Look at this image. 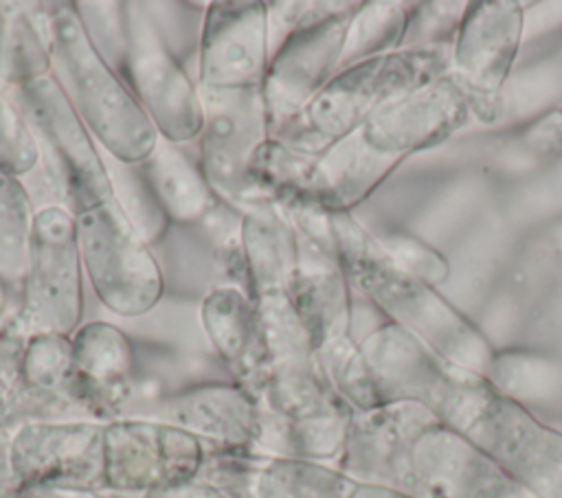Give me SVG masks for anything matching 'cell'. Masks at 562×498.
<instances>
[{"instance_id": "5bb4252c", "label": "cell", "mask_w": 562, "mask_h": 498, "mask_svg": "<svg viewBox=\"0 0 562 498\" xmlns=\"http://www.w3.org/2000/svg\"><path fill=\"white\" fill-rule=\"evenodd\" d=\"M239 248L246 292L255 301L290 296L301 270V250L296 230L277 204L263 202L241 215Z\"/></svg>"}, {"instance_id": "7402d4cb", "label": "cell", "mask_w": 562, "mask_h": 498, "mask_svg": "<svg viewBox=\"0 0 562 498\" xmlns=\"http://www.w3.org/2000/svg\"><path fill=\"white\" fill-rule=\"evenodd\" d=\"M125 176L123 180H114V186H123V189H114V197L119 200V204L123 206L125 215L132 219L134 228L140 233V237L151 244L158 241L167 226L169 219L162 213V208L158 206V202L154 200L149 186L145 184L138 167H127L125 165Z\"/></svg>"}, {"instance_id": "9c48e42d", "label": "cell", "mask_w": 562, "mask_h": 498, "mask_svg": "<svg viewBox=\"0 0 562 498\" xmlns=\"http://www.w3.org/2000/svg\"><path fill=\"white\" fill-rule=\"evenodd\" d=\"M101 419H24L11 430L18 491L33 485L101 487Z\"/></svg>"}, {"instance_id": "5b68a950", "label": "cell", "mask_w": 562, "mask_h": 498, "mask_svg": "<svg viewBox=\"0 0 562 498\" xmlns=\"http://www.w3.org/2000/svg\"><path fill=\"white\" fill-rule=\"evenodd\" d=\"M83 276L75 215L64 204L40 208L20 305L11 316L20 333L72 336L83 318Z\"/></svg>"}, {"instance_id": "7c38bea8", "label": "cell", "mask_w": 562, "mask_h": 498, "mask_svg": "<svg viewBox=\"0 0 562 498\" xmlns=\"http://www.w3.org/2000/svg\"><path fill=\"white\" fill-rule=\"evenodd\" d=\"M149 417L193 434L209 452H252L259 399L237 382H204L162 397Z\"/></svg>"}, {"instance_id": "44dd1931", "label": "cell", "mask_w": 562, "mask_h": 498, "mask_svg": "<svg viewBox=\"0 0 562 498\" xmlns=\"http://www.w3.org/2000/svg\"><path fill=\"white\" fill-rule=\"evenodd\" d=\"M0 81V173L22 178L40 165V147L35 134Z\"/></svg>"}, {"instance_id": "ac0fdd59", "label": "cell", "mask_w": 562, "mask_h": 498, "mask_svg": "<svg viewBox=\"0 0 562 498\" xmlns=\"http://www.w3.org/2000/svg\"><path fill=\"white\" fill-rule=\"evenodd\" d=\"M33 222L35 211L22 180L0 173V283L18 298L29 270Z\"/></svg>"}, {"instance_id": "7a4b0ae2", "label": "cell", "mask_w": 562, "mask_h": 498, "mask_svg": "<svg viewBox=\"0 0 562 498\" xmlns=\"http://www.w3.org/2000/svg\"><path fill=\"white\" fill-rule=\"evenodd\" d=\"M125 42L116 72L127 83L160 138L187 145L200 138L204 105L198 81L171 50L145 2H123Z\"/></svg>"}, {"instance_id": "cb8c5ba5", "label": "cell", "mask_w": 562, "mask_h": 498, "mask_svg": "<svg viewBox=\"0 0 562 498\" xmlns=\"http://www.w3.org/2000/svg\"><path fill=\"white\" fill-rule=\"evenodd\" d=\"M11 430H13V423L0 426V498H13L18 494V483L13 476L11 454H9Z\"/></svg>"}, {"instance_id": "603a6c76", "label": "cell", "mask_w": 562, "mask_h": 498, "mask_svg": "<svg viewBox=\"0 0 562 498\" xmlns=\"http://www.w3.org/2000/svg\"><path fill=\"white\" fill-rule=\"evenodd\" d=\"M13 498H127L112 491H105L101 487H88V485H33L20 489Z\"/></svg>"}, {"instance_id": "2e32d148", "label": "cell", "mask_w": 562, "mask_h": 498, "mask_svg": "<svg viewBox=\"0 0 562 498\" xmlns=\"http://www.w3.org/2000/svg\"><path fill=\"white\" fill-rule=\"evenodd\" d=\"M136 167L169 222L202 224L222 204L198 160L180 145L158 138L149 158Z\"/></svg>"}, {"instance_id": "4fadbf2b", "label": "cell", "mask_w": 562, "mask_h": 498, "mask_svg": "<svg viewBox=\"0 0 562 498\" xmlns=\"http://www.w3.org/2000/svg\"><path fill=\"white\" fill-rule=\"evenodd\" d=\"M200 322L233 382L257 397L266 384L268 353L255 298L237 285L213 287L200 305Z\"/></svg>"}, {"instance_id": "277c9868", "label": "cell", "mask_w": 562, "mask_h": 498, "mask_svg": "<svg viewBox=\"0 0 562 498\" xmlns=\"http://www.w3.org/2000/svg\"><path fill=\"white\" fill-rule=\"evenodd\" d=\"M75 222L83 272L101 305L123 318L151 312L162 298L165 276L119 200L81 211Z\"/></svg>"}, {"instance_id": "6da1fadb", "label": "cell", "mask_w": 562, "mask_h": 498, "mask_svg": "<svg viewBox=\"0 0 562 498\" xmlns=\"http://www.w3.org/2000/svg\"><path fill=\"white\" fill-rule=\"evenodd\" d=\"M53 77L94 140L121 165L134 167L149 158L158 132L127 83L92 44L75 2L44 4Z\"/></svg>"}, {"instance_id": "d4e9b609", "label": "cell", "mask_w": 562, "mask_h": 498, "mask_svg": "<svg viewBox=\"0 0 562 498\" xmlns=\"http://www.w3.org/2000/svg\"><path fill=\"white\" fill-rule=\"evenodd\" d=\"M349 498H413L411 494H404L395 487H384V485H367V483H356Z\"/></svg>"}, {"instance_id": "9a60e30c", "label": "cell", "mask_w": 562, "mask_h": 498, "mask_svg": "<svg viewBox=\"0 0 562 498\" xmlns=\"http://www.w3.org/2000/svg\"><path fill=\"white\" fill-rule=\"evenodd\" d=\"M75 377L70 397L77 406L99 412L116 406L134 373V344L130 336L105 320L81 325L72 336Z\"/></svg>"}, {"instance_id": "3957f363", "label": "cell", "mask_w": 562, "mask_h": 498, "mask_svg": "<svg viewBox=\"0 0 562 498\" xmlns=\"http://www.w3.org/2000/svg\"><path fill=\"white\" fill-rule=\"evenodd\" d=\"M37 147L40 162L64 206L77 215L114 197L112 173L66 92L53 75L15 90Z\"/></svg>"}, {"instance_id": "e0dca14e", "label": "cell", "mask_w": 562, "mask_h": 498, "mask_svg": "<svg viewBox=\"0 0 562 498\" xmlns=\"http://www.w3.org/2000/svg\"><path fill=\"white\" fill-rule=\"evenodd\" d=\"M53 75L44 4L0 2V81L15 90Z\"/></svg>"}, {"instance_id": "ba28073f", "label": "cell", "mask_w": 562, "mask_h": 498, "mask_svg": "<svg viewBox=\"0 0 562 498\" xmlns=\"http://www.w3.org/2000/svg\"><path fill=\"white\" fill-rule=\"evenodd\" d=\"M345 37L342 15L299 24L270 55L261 83L270 138L281 136L325 88Z\"/></svg>"}, {"instance_id": "8fae6325", "label": "cell", "mask_w": 562, "mask_h": 498, "mask_svg": "<svg viewBox=\"0 0 562 498\" xmlns=\"http://www.w3.org/2000/svg\"><path fill=\"white\" fill-rule=\"evenodd\" d=\"M200 478L231 498H349L356 485L336 465L257 452H209Z\"/></svg>"}, {"instance_id": "8992f818", "label": "cell", "mask_w": 562, "mask_h": 498, "mask_svg": "<svg viewBox=\"0 0 562 498\" xmlns=\"http://www.w3.org/2000/svg\"><path fill=\"white\" fill-rule=\"evenodd\" d=\"M209 450L193 434L151 419L121 417L103 423L101 489L140 498L200 478Z\"/></svg>"}, {"instance_id": "d6986e66", "label": "cell", "mask_w": 562, "mask_h": 498, "mask_svg": "<svg viewBox=\"0 0 562 498\" xmlns=\"http://www.w3.org/2000/svg\"><path fill=\"white\" fill-rule=\"evenodd\" d=\"M314 167L316 160L307 151L281 138H268L250 160L248 182L261 204H281L292 195L312 191Z\"/></svg>"}, {"instance_id": "484cf974", "label": "cell", "mask_w": 562, "mask_h": 498, "mask_svg": "<svg viewBox=\"0 0 562 498\" xmlns=\"http://www.w3.org/2000/svg\"><path fill=\"white\" fill-rule=\"evenodd\" d=\"M9 298H11L9 290L0 283V320H2V316L7 314V309H9Z\"/></svg>"}, {"instance_id": "30bf717a", "label": "cell", "mask_w": 562, "mask_h": 498, "mask_svg": "<svg viewBox=\"0 0 562 498\" xmlns=\"http://www.w3.org/2000/svg\"><path fill=\"white\" fill-rule=\"evenodd\" d=\"M268 64V2H211L198 44V86L209 90L259 88Z\"/></svg>"}, {"instance_id": "52a82bcc", "label": "cell", "mask_w": 562, "mask_h": 498, "mask_svg": "<svg viewBox=\"0 0 562 498\" xmlns=\"http://www.w3.org/2000/svg\"><path fill=\"white\" fill-rule=\"evenodd\" d=\"M204 127L198 138V165L215 195L244 213L261 204L248 182L255 151L270 138L268 114L259 88H200Z\"/></svg>"}, {"instance_id": "ffe728a7", "label": "cell", "mask_w": 562, "mask_h": 498, "mask_svg": "<svg viewBox=\"0 0 562 498\" xmlns=\"http://www.w3.org/2000/svg\"><path fill=\"white\" fill-rule=\"evenodd\" d=\"M75 377L72 340L61 333L29 336L22 351V380L40 397L72 401L70 386Z\"/></svg>"}]
</instances>
